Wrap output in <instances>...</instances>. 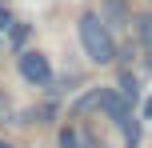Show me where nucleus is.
<instances>
[{
    "label": "nucleus",
    "mask_w": 152,
    "mask_h": 148,
    "mask_svg": "<svg viewBox=\"0 0 152 148\" xmlns=\"http://www.w3.org/2000/svg\"><path fill=\"white\" fill-rule=\"evenodd\" d=\"M76 32H80L84 56H88L92 64H112L116 60V36H112V28L104 24L100 12H84L80 24H76Z\"/></svg>",
    "instance_id": "obj_1"
},
{
    "label": "nucleus",
    "mask_w": 152,
    "mask_h": 148,
    "mask_svg": "<svg viewBox=\"0 0 152 148\" xmlns=\"http://www.w3.org/2000/svg\"><path fill=\"white\" fill-rule=\"evenodd\" d=\"M16 68H20V76L28 80V84H36V88H52V64H48V56H44V52H36V48L20 52Z\"/></svg>",
    "instance_id": "obj_2"
},
{
    "label": "nucleus",
    "mask_w": 152,
    "mask_h": 148,
    "mask_svg": "<svg viewBox=\"0 0 152 148\" xmlns=\"http://www.w3.org/2000/svg\"><path fill=\"white\" fill-rule=\"evenodd\" d=\"M100 16H104V24L108 28H124V24H132V12H128V4L124 0H104V8H100Z\"/></svg>",
    "instance_id": "obj_3"
},
{
    "label": "nucleus",
    "mask_w": 152,
    "mask_h": 148,
    "mask_svg": "<svg viewBox=\"0 0 152 148\" xmlns=\"http://www.w3.org/2000/svg\"><path fill=\"white\" fill-rule=\"evenodd\" d=\"M136 36H140V48H144V56H148V68H152V12L136 16Z\"/></svg>",
    "instance_id": "obj_4"
},
{
    "label": "nucleus",
    "mask_w": 152,
    "mask_h": 148,
    "mask_svg": "<svg viewBox=\"0 0 152 148\" xmlns=\"http://www.w3.org/2000/svg\"><path fill=\"white\" fill-rule=\"evenodd\" d=\"M120 92H124V100H128V104H136V100H140V80L128 76V72H120Z\"/></svg>",
    "instance_id": "obj_5"
},
{
    "label": "nucleus",
    "mask_w": 152,
    "mask_h": 148,
    "mask_svg": "<svg viewBox=\"0 0 152 148\" xmlns=\"http://www.w3.org/2000/svg\"><path fill=\"white\" fill-rule=\"evenodd\" d=\"M60 148H80V132L68 124V128H60Z\"/></svg>",
    "instance_id": "obj_6"
},
{
    "label": "nucleus",
    "mask_w": 152,
    "mask_h": 148,
    "mask_svg": "<svg viewBox=\"0 0 152 148\" xmlns=\"http://www.w3.org/2000/svg\"><path fill=\"white\" fill-rule=\"evenodd\" d=\"M12 120V100H8V92L0 88V124H8Z\"/></svg>",
    "instance_id": "obj_7"
},
{
    "label": "nucleus",
    "mask_w": 152,
    "mask_h": 148,
    "mask_svg": "<svg viewBox=\"0 0 152 148\" xmlns=\"http://www.w3.org/2000/svg\"><path fill=\"white\" fill-rule=\"evenodd\" d=\"M8 32H12V44H24V36H28V24H12Z\"/></svg>",
    "instance_id": "obj_8"
},
{
    "label": "nucleus",
    "mask_w": 152,
    "mask_h": 148,
    "mask_svg": "<svg viewBox=\"0 0 152 148\" xmlns=\"http://www.w3.org/2000/svg\"><path fill=\"white\" fill-rule=\"evenodd\" d=\"M12 24H16V20H12V12H8V8L0 4V32H8V28H12Z\"/></svg>",
    "instance_id": "obj_9"
},
{
    "label": "nucleus",
    "mask_w": 152,
    "mask_h": 148,
    "mask_svg": "<svg viewBox=\"0 0 152 148\" xmlns=\"http://www.w3.org/2000/svg\"><path fill=\"white\" fill-rule=\"evenodd\" d=\"M144 116H152V100H144Z\"/></svg>",
    "instance_id": "obj_10"
},
{
    "label": "nucleus",
    "mask_w": 152,
    "mask_h": 148,
    "mask_svg": "<svg viewBox=\"0 0 152 148\" xmlns=\"http://www.w3.org/2000/svg\"><path fill=\"white\" fill-rule=\"evenodd\" d=\"M0 148H12V144H4V140H0Z\"/></svg>",
    "instance_id": "obj_11"
}]
</instances>
